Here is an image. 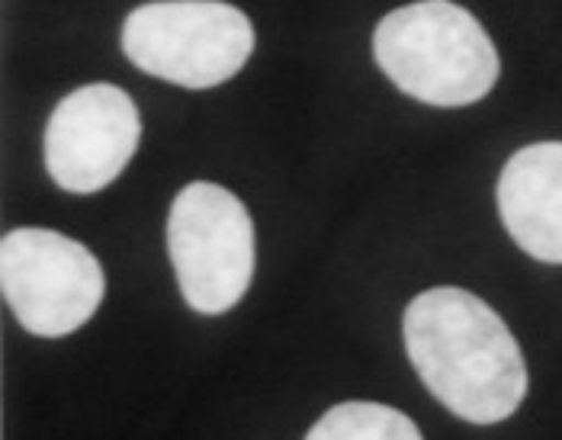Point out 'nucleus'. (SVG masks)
<instances>
[{"mask_svg": "<svg viewBox=\"0 0 562 440\" xmlns=\"http://www.w3.org/2000/svg\"><path fill=\"white\" fill-rule=\"evenodd\" d=\"M405 351L443 408L470 425H498L527 396V363L502 315L470 290L415 296L402 321Z\"/></svg>", "mask_w": 562, "mask_h": 440, "instance_id": "obj_1", "label": "nucleus"}, {"mask_svg": "<svg viewBox=\"0 0 562 440\" xmlns=\"http://www.w3.org/2000/svg\"><path fill=\"white\" fill-rule=\"evenodd\" d=\"M373 58L395 88L428 106L479 103L502 71L482 23L453 0H415L386 13Z\"/></svg>", "mask_w": 562, "mask_h": 440, "instance_id": "obj_2", "label": "nucleus"}, {"mask_svg": "<svg viewBox=\"0 0 562 440\" xmlns=\"http://www.w3.org/2000/svg\"><path fill=\"white\" fill-rule=\"evenodd\" d=\"M123 52L158 81L210 90L232 81L255 52V26L225 0H151L123 23Z\"/></svg>", "mask_w": 562, "mask_h": 440, "instance_id": "obj_3", "label": "nucleus"}, {"mask_svg": "<svg viewBox=\"0 0 562 440\" xmlns=\"http://www.w3.org/2000/svg\"><path fill=\"white\" fill-rule=\"evenodd\" d=\"M168 251L187 306L222 315L255 277V222L245 203L210 180L187 183L168 213Z\"/></svg>", "mask_w": 562, "mask_h": 440, "instance_id": "obj_4", "label": "nucleus"}, {"mask_svg": "<svg viewBox=\"0 0 562 440\" xmlns=\"http://www.w3.org/2000/svg\"><path fill=\"white\" fill-rule=\"evenodd\" d=\"M0 290L36 338H65L93 318L106 277L81 241L52 228H13L0 241Z\"/></svg>", "mask_w": 562, "mask_h": 440, "instance_id": "obj_5", "label": "nucleus"}, {"mask_svg": "<svg viewBox=\"0 0 562 440\" xmlns=\"http://www.w3.org/2000/svg\"><path fill=\"white\" fill-rule=\"evenodd\" d=\"M142 142V116L116 84L71 90L45 123V171L68 193H97L126 171Z\"/></svg>", "mask_w": 562, "mask_h": 440, "instance_id": "obj_6", "label": "nucleus"}, {"mask_svg": "<svg viewBox=\"0 0 562 440\" xmlns=\"http://www.w3.org/2000/svg\"><path fill=\"white\" fill-rule=\"evenodd\" d=\"M498 213L520 251L562 264V142H537L508 158L498 177Z\"/></svg>", "mask_w": 562, "mask_h": 440, "instance_id": "obj_7", "label": "nucleus"}, {"mask_svg": "<svg viewBox=\"0 0 562 440\" xmlns=\"http://www.w3.org/2000/svg\"><path fill=\"white\" fill-rule=\"evenodd\" d=\"M305 440H425L418 425L380 402H345L328 408L312 428Z\"/></svg>", "mask_w": 562, "mask_h": 440, "instance_id": "obj_8", "label": "nucleus"}]
</instances>
